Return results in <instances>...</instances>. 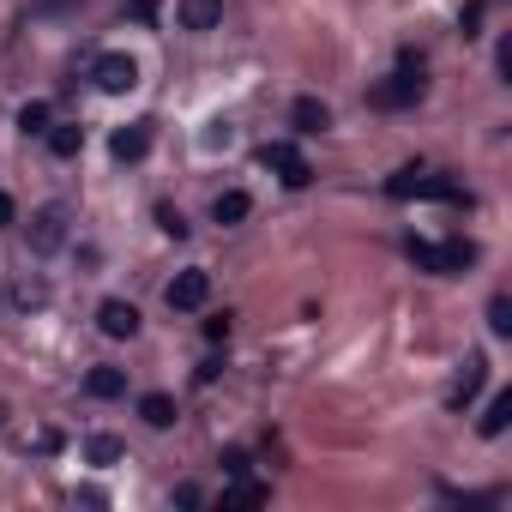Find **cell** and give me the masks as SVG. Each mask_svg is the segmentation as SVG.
I'll return each instance as SVG.
<instances>
[{
	"label": "cell",
	"instance_id": "cell-4",
	"mask_svg": "<svg viewBox=\"0 0 512 512\" xmlns=\"http://www.w3.org/2000/svg\"><path fill=\"white\" fill-rule=\"evenodd\" d=\"M91 79H97V91L127 97V91L139 85V61H133V55H121V49H109V55H97V61H91Z\"/></svg>",
	"mask_w": 512,
	"mask_h": 512
},
{
	"label": "cell",
	"instance_id": "cell-2",
	"mask_svg": "<svg viewBox=\"0 0 512 512\" xmlns=\"http://www.w3.org/2000/svg\"><path fill=\"white\" fill-rule=\"evenodd\" d=\"M422 97H428V79H422V61L416 55H404V67L374 85V109H416Z\"/></svg>",
	"mask_w": 512,
	"mask_h": 512
},
{
	"label": "cell",
	"instance_id": "cell-12",
	"mask_svg": "<svg viewBox=\"0 0 512 512\" xmlns=\"http://www.w3.org/2000/svg\"><path fill=\"white\" fill-rule=\"evenodd\" d=\"M139 416H145V428H175L181 410H175L169 392H145V398H139Z\"/></svg>",
	"mask_w": 512,
	"mask_h": 512
},
{
	"label": "cell",
	"instance_id": "cell-9",
	"mask_svg": "<svg viewBox=\"0 0 512 512\" xmlns=\"http://www.w3.org/2000/svg\"><path fill=\"white\" fill-rule=\"evenodd\" d=\"M175 19H181V31H217L223 25V0H181Z\"/></svg>",
	"mask_w": 512,
	"mask_h": 512
},
{
	"label": "cell",
	"instance_id": "cell-8",
	"mask_svg": "<svg viewBox=\"0 0 512 512\" xmlns=\"http://www.w3.org/2000/svg\"><path fill=\"white\" fill-rule=\"evenodd\" d=\"M109 151H115L121 163H139V157L151 151V121H127V127H115V139H109Z\"/></svg>",
	"mask_w": 512,
	"mask_h": 512
},
{
	"label": "cell",
	"instance_id": "cell-7",
	"mask_svg": "<svg viewBox=\"0 0 512 512\" xmlns=\"http://www.w3.org/2000/svg\"><path fill=\"white\" fill-rule=\"evenodd\" d=\"M97 326H103V338H139V308L121 302V296H109L97 308Z\"/></svg>",
	"mask_w": 512,
	"mask_h": 512
},
{
	"label": "cell",
	"instance_id": "cell-5",
	"mask_svg": "<svg viewBox=\"0 0 512 512\" xmlns=\"http://www.w3.org/2000/svg\"><path fill=\"white\" fill-rule=\"evenodd\" d=\"M260 163L284 181V187H308L314 181V169H308V157L290 145V139H272V145H260Z\"/></svg>",
	"mask_w": 512,
	"mask_h": 512
},
{
	"label": "cell",
	"instance_id": "cell-16",
	"mask_svg": "<svg viewBox=\"0 0 512 512\" xmlns=\"http://www.w3.org/2000/svg\"><path fill=\"white\" fill-rule=\"evenodd\" d=\"M247 211H253V199H247L241 187H229V193H217V199H211V217H217V223H241Z\"/></svg>",
	"mask_w": 512,
	"mask_h": 512
},
{
	"label": "cell",
	"instance_id": "cell-11",
	"mask_svg": "<svg viewBox=\"0 0 512 512\" xmlns=\"http://www.w3.org/2000/svg\"><path fill=\"white\" fill-rule=\"evenodd\" d=\"M482 374H488V362H482V356H470V362H464V374H458V386L446 392V404H452V410H464V404L482 392Z\"/></svg>",
	"mask_w": 512,
	"mask_h": 512
},
{
	"label": "cell",
	"instance_id": "cell-26",
	"mask_svg": "<svg viewBox=\"0 0 512 512\" xmlns=\"http://www.w3.org/2000/svg\"><path fill=\"white\" fill-rule=\"evenodd\" d=\"M13 217H19V211H13V193H0V229H7Z\"/></svg>",
	"mask_w": 512,
	"mask_h": 512
},
{
	"label": "cell",
	"instance_id": "cell-21",
	"mask_svg": "<svg viewBox=\"0 0 512 512\" xmlns=\"http://www.w3.org/2000/svg\"><path fill=\"white\" fill-rule=\"evenodd\" d=\"M157 229H163V235H175V241H187V217H181L175 205H157Z\"/></svg>",
	"mask_w": 512,
	"mask_h": 512
},
{
	"label": "cell",
	"instance_id": "cell-25",
	"mask_svg": "<svg viewBox=\"0 0 512 512\" xmlns=\"http://www.w3.org/2000/svg\"><path fill=\"white\" fill-rule=\"evenodd\" d=\"M205 338H211V344H223V338H229V314H223V320H205Z\"/></svg>",
	"mask_w": 512,
	"mask_h": 512
},
{
	"label": "cell",
	"instance_id": "cell-3",
	"mask_svg": "<svg viewBox=\"0 0 512 512\" xmlns=\"http://www.w3.org/2000/svg\"><path fill=\"white\" fill-rule=\"evenodd\" d=\"M67 223H73V211H67L61 199H55V205H37L31 223H25V229H31V253H43V260H49V253H61V247H67Z\"/></svg>",
	"mask_w": 512,
	"mask_h": 512
},
{
	"label": "cell",
	"instance_id": "cell-18",
	"mask_svg": "<svg viewBox=\"0 0 512 512\" xmlns=\"http://www.w3.org/2000/svg\"><path fill=\"white\" fill-rule=\"evenodd\" d=\"M506 422H512V392H494V398H488V410H482V422H476V428H482V434H488V440H494V434H506Z\"/></svg>",
	"mask_w": 512,
	"mask_h": 512
},
{
	"label": "cell",
	"instance_id": "cell-23",
	"mask_svg": "<svg viewBox=\"0 0 512 512\" xmlns=\"http://www.w3.org/2000/svg\"><path fill=\"white\" fill-rule=\"evenodd\" d=\"M223 470H229V476H247V452H241V446H229V452H223Z\"/></svg>",
	"mask_w": 512,
	"mask_h": 512
},
{
	"label": "cell",
	"instance_id": "cell-17",
	"mask_svg": "<svg viewBox=\"0 0 512 512\" xmlns=\"http://www.w3.org/2000/svg\"><path fill=\"white\" fill-rule=\"evenodd\" d=\"M85 392H91V398H121V392H127V374H121V368H91V374H85Z\"/></svg>",
	"mask_w": 512,
	"mask_h": 512
},
{
	"label": "cell",
	"instance_id": "cell-13",
	"mask_svg": "<svg viewBox=\"0 0 512 512\" xmlns=\"http://www.w3.org/2000/svg\"><path fill=\"white\" fill-rule=\"evenodd\" d=\"M121 458H127V446H121L115 434H91V440H85V464L109 470V464H121Z\"/></svg>",
	"mask_w": 512,
	"mask_h": 512
},
{
	"label": "cell",
	"instance_id": "cell-1",
	"mask_svg": "<svg viewBox=\"0 0 512 512\" xmlns=\"http://www.w3.org/2000/svg\"><path fill=\"white\" fill-rule=\"evenodd\" d=\"M386 193L392 199H446V205H470V193L458 187V181H446V175H434V169H398L392 181H386Z\"/></svg>",
	"mask_w": 512,
	"mask_h": 512
},
{
	"label": "cell",
	"instance_id": "cell-24",
	"mask_svg": "<svg viewBox=\"0 0 512 512\" xmlns=\"http://www.w3.org/2000/svg\"><path fill=\"white\" fill-rule=\"evenodd\" d=\"M458 25H464V37H476V25H482V0H476V7H464V19H458Z\"/></svg>",
	"mask_w": 512,
	"mask_h": 512
},
{
	"label": "cell",
	"instance_id": "cell-6",
	"mask_svg": "<svg viewBox=\"0 0 512 512\" xmlns=\"http://www.w3.org/2000/svg\"><path fill=\"white\" fill-rule=\"evenodd\" d=\"M163 302H169L175 314H199V308L211 302V272H205V266H187V272H175V284L163 290Z\"/></svg>",
	"mask_w": 512,
	"mask_h": 512
},
{
	"label": "cell",
	"instance_id": "cell-19",
	"mask_svg": "<svg viewBox=\"0 0 512 512\" xmlns=\"http://www.w3.org/2000/svg\"><path fill=\"white\" fill-rule=\"evenodd\" d=\"M43 139H49L55 157H79V151H85V127H73V121H67V127H49Z\"/></svg>",
	"mask_w": 512,
	"mask_h": 512
},
{
	"label": "cell",
	"instance_id": "cell-27",
	"mask_svg": "<svg viewBox=\"0 0 512 512\" xmlns=\"http://www.w3.org/2000/svg\"><path fill=\"white\" fill-rule=\"evenodd\" d=\"M133 13L139 19H157V0H133Z\"/></svg>",
	"mask_w": 512,
	"mask_h": 512
},
{
	"label": "cell",
	"instance_id": "cell-15",
	"mask_svg": "<svg viewBox=\"0 0 512 512\" xmlns=\"http://www.w3.org/2000/svg\"><path fill=\"white\" fill-rule=\"evenodd\" d=\"M410 260H416L422 272H440V278H446V241H422V235H410Z\"/></svg>",
	"mask_w": 512,
	"mask_h": 512
},
{
	"label": "cell",
	"instance_id": "cell-10",
	"mask_svg": "<svg viewBox=\"0 0 512 512\" xmlns=\"http://www.w3.org/2000/svg\"><path fill=\"white\" fill-rule=\"evenodd\" d=\"M290 127H296V133H326V127H332V109H326L320 97H296V103H290Z\"/></svg>",
	"mask_w": 512,
	"mask_h": 512
},
{
	"label": "cell",
	"instance_id": "cell-22",
	"mask_svg": "<svg viewBox=\"0 0 512 512\" xmlns=\"http://www.w3.org/2000/svg\"><path fill=\"white\" fill-rule=\"evenodd\" d=\"M488 326H494V338H506V332H512V302H506V296H494V302H488Z\"/></svg>",
	"mask_w": 512,
	"mask_h": 512
},
{
	"label": "cell",
	"instance_id": "cell-14",
	"mask_svg": "<svg viewBox=\"0 0 512 512\" xmlns=\"http://www.w3.org/2000/svg\"><path fill=\"white\" fill-rule=\"evenodd\" d=\"M266 500H272V488L266 482H247V476H235L223 488V506H266Z\"/></svg>",
	"mask_w": 512,
	"mask_h": 512
},
{
	"label": "cell",
	"instance_id": "cell-20",
	"mask_svg": "<svg viewBox=\"0 0 512 512\" xmlns=\"http://www.w3.org/2000/svg\"><path fill=\"white\" fill-rule=\"evenodd\" d=\"M19 133H25V139L49 133V103H25V109H19Z\"/></svg>",
	"mask_w": 512,
	"mask_h": 512
}]
</instances>
